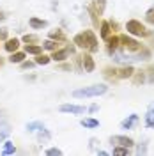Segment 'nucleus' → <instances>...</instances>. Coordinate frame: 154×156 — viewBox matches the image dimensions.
Returning a JSON list of instances; mask_svg holds the SVG:
<instances>
[{"instance_id": "a211bd4d", "label": "nucleus", "mask_w": 154, "mask_h": 156, "mask_svg": "<svg viewBox=\"0 0 154 156\" xmlns=\"http://www.w3.org/2000/svg\"><path fill=\"white\" fill-rule=\"evenodd\" d=\"M80 124L83 128H97L99 126V121H96V119H83Z\"/></svg>"}, {"instance_id": "aec40b11", "label": "nucleus", "mask_w": 154, "mask_h": 156, "mask_svg": "<svg viewBox=\"0 0 154 156\" xmlns=\"http://www.w3.org/2000/svg\"><path fill=\"white\" fill-rule=\"evenodd\" d=\"M133 75H135V78H133V83H135V85H138V83H144V82H145L144 71H135Z\"/></svg>"}, {"instance_id": "c9c22d12", "label": "nucleus", "mask_w": 154, "mask_h": 156, "mask_svg": "<svg viewBox=\"0 0 154 156\" xmlns=\"http://www.w3.org/2000/svg\"><path fill=\"white\" fill-rule=\"evenodd\" d=\"M89 112H97V105H92V107L89 108Z\"/></svg>"}, {"instance_id": "f257e3e1", "label": "nucleus", "mask_w": 154, "mask_h": 156, "mask_svg": "<svg viewBox=\"0 0 154 156\" xmlns=\"http://www.w3.org/2000/svg\"><path fill=\"white\" fill-rule=\"evenodd\" d=\"M75 44L80 46V48H89L90 51H97L96 36H94L90 30H85V32H82V34L75 36Z\"/></svg>"}, {"instance_id": "4468645a", "label": "nucleus", "mask_w": 154, "mask_h": 156, "mask_svg": "<svg viewBox=\"0 0 154 156\" xmlns=\"http://www.w3.org/2000/svg\"><path fill=\"white\" fill-rule=\"evenodd\" d=\"M29 23L32 29H43V27H46V21L44 20H37V18H30Z\"/></svg>"}, {"instance_id": "f03ea898", "label": "nucleus", "mask_w": 154, "mask_h": 156, "mask_svg": "<svg viewBox=\"0 0 154 156\" xmlns=\"http://www.w3.org/2000/svg\"><path fill=\"white\" fill-rule=\"evenodd\" d=\"M106 90H108L106 85H90V87H85V89L73 90V96L75 98H92V96H101V94H105Z\"/></svg>"}, {"instance_id": "412c9836", "label": "nucleus", "mask_w": 154, "mask_h": 156, "mask_svg": "<svg viewBox=\"0 0 154 156\" xmlns=\"http://www.w3.org/2000/svg\"><path fill=\"white\" fill-rule=\"evenodd\" d=\"M108 34H110V23L108 21H103L101 23V37L108 39Z\"/></svg>"}, {"instance_id": "473e14b6", "label": "nucleus", "mask_w": 154, "mask_h": 156, "mask_svg": "<svg viewBox=\"0 0 154 156\" xmlns=\"http://www.w3.org/2000/svg\"><path fill=\"white\" fill-rule=\"evenodd\" d=\"M34 62H21V68H32Z\"/></svg>"}, {"instance_id": "a878e982", "label": "nucleus", "mask_w": 154, "mask_h": 156, "mask_svg": "<svg viewBox=\"0 0 154 156\" xmlns=\"http://www.w3.org/2000/svg\"><path fill=\"white\" fill-rule=\"evenodd\" d=\"M48 62H50V57H46V55H39L36 58V64H48Z\"/></svg>"}, {"instance_id": "9d476101", "label": "nucleus", "mask_w": 154, "mask_h": 156, "mask_svg": "<svg viewBox=\"0 0 154 156\" xmlns=\"http://www.w3.org/2000/svg\"><path fill=\"white\" fill-rule=\"evenodd\" d=\"M145 126L147 128H154V107L149 108V112L145 114Z\"/></svg>"}, {"instance_id": "5701e85b", "label": "nucleus", "mask_w": 154, "mask_h": 156, "mask_svg": "<svg viewBox=\"0 0 154 156\" xmlns=\"http://www.w3.org/2000/svg\"><path fill=\"white\" fill-rule=\"evenodd\" d=\"M25 51H27V53H32V55H39V53H41V46L27 44V46H25Z\"/></svg>"}, {"instance_id": "423d86ee", "label": "nucleus", "mask_w": 154, "mask_h": 156, "mask_svg": "<svg viewBox=\"0 0 154 156\" xmlns=\"http://www.w3.org/2000/svg\"><path fill=\"white\" fill-rule=\"evenodd\" d=\"M60 112H66V114H83L85 108L80 107V105H60L58 107Z\"/></svg>"}, {"instance_id": "393cba45", "label": "nucleus", "mask_w": 154, "mask_h": 156, "mask_svg": "<svg viewBox=\"0 0 154 156\" xmlns=\"http://www.w3.org/2000/svg\"><path fill=\"white\" fill-rule=\"evenodd\" d=\"M46 50H57V43L55 41H51V39H48V41H44V44H43Z\"/></svg>"}, {"instance_id": "6e6552de", "label": "nucleus", "mask_w": 154, "mask_h": 156, "mask_svg": "<svg viewBox=\"0 0 154 156\" xmlns=\"http://www.w3.org/2000/svg\"><path fill=\"white\" fill-rule=\"evenodd\" d=\"M82 64H83L85 73L94 71V60H92V57H90V55H83V57H82Z\"/></svg>"}, {"instance_id": "39448f33", "label": "nucleus", "mask_w": 154, "mask_h": 156, "mask_svg": "<svg viewBox=\"0 0 154 156\" xmlns=\"http://www.w3.org/2000/svg\"><path fill=\"white\" fill-rule=\"evenodd\" d=\"M110 142L114 144V146H122V147H131L133 146V140L129 138V136H122V135H115L110 138Z\"/></svg>"}, {"instance_id": "2f4dec72", "label": "nucleus", "mask_w": 154, "mask_h": 156, "mask_svg": "<svg viewBox=\"0 0 154 156\" xmlns=\"http://www.w3.org/2000/svg\"><path fill=\"white\" fill-rule=\"evenodd\" d=\"M144 153H147V149H145V146H140L138 149H136V154H144Z\"/></svg>"}, {"instance_id": "cd10ccee", "label": "nucleus", "mask_w": 154, "mask_h": 156, "mask_svg": "<svg viewBox=\"0 0 154 156\" xmlns=\"http://www.w3.org/2000/svg\"><path fill=\"white\" fill-rule=\"evenodd\" d=\"M46 154H48V156L62 154V151H60V149H57V147H51V149H48V151H46Z\"/></svg>"}, {"instance_id": "f8f14e48", "label": "nucleus", "mask_w": 154, "mask_h": 156, "mask_svg": "<svg viewBox=\"0 0 154 156\" xmlns=\"http://www.w3.org/2000/svg\"><path fill=\"white\" fill-rule=\"evenodd\" d=\"M133 73H135V69L131 68V66L122 68L121 71H119V78H131V76H133Z\"/></svg>"}, {"instance_id": "0eeeda50", "label": "nucleus", "mask_w": 154, "mask_h": 156, "mask_svg": "<svg viewBox=\"0 0 154 156\" xmlns=\"http://www.w3.org/2000/svg\"><path fill=\"white\" fill-rule=\"evenodd\" d=\"M136 122H138V115H136V114H131L128 119H124V121L121 122V128H122V129H131V128H135Z\"/></svg>"}, {"instance_id": "b1692460", "label": "nucleus", "mask_w": 154, "mask_h": 156, "mask_svg": "<svg viewBox=\"0 0 154 156\" xmlns=\"http://www.w3.org/2000/svg\"><path fill=\"white\" fill-rule=\"evenodd\" d=\"M41 128H44L41 122H29V124H27V129H29V131H36V129H41Z\"/></svg>"}, {"instance_id": "c756f323", "label": "nucleus", "mask_w": 154, "mask_h": 156, "mask_svg": "<svg viewBox=\"0 0 154 156\" xmlns=\"http://www.w3.org/2000/svg\"><path fill=\"white\" fill-rule=\"evenodd\" d=\"M51 37L53 39H64V34H62V32H51Z\"/></svg>"}, {"instance_id": "e433bc0d", "label": "nucleus", "mask_w": 154, "mask_h": 156, "mask_svg": "<svg viewBox=\"0 0 154 156\" xmlns=\"http://www.w3.org/2000/svg\"><path fill=\"white\" fill-rule=\"evenodd\" d=\"M4 18H5V16H4V14H0V20H4Z\"/></svg>"}, {"instance_id": "bb28decb", "label": "nucleus", "mask_w": 154, "mask_h": 156, "mask_svg": "<svg viewBox=\"0 0 154 156\" xmlns=\"http://www.w3.org/2000/svg\"><path fill=\"white\" fill-rule=\"evenodd\" d=\"M145 20H147L149 23H154V9H149V11H147V14H145Z\"/></svg>"}, {"instance_id": "72a5a7b5", "label": "nucleus", "mask_w": 154, "mask_h": 156, "mask_svg": "<svg viewBox=\"0 0 154 156\" xmlns=\"http://www.w3.org/2000/svg\"><path fill=\"white\" fill-rule=\"evenodd\" d=\"M97 7L103 11V7H105V0H97Z\"/></svg>"}, {"instance_id": "9b49d317", "label": "nucleus", "mask_w": 154, "mask_h": 156, "mask_svg": "<svg viewBox=\"0 0 154 156\" xmlns=\"http://www.w3.org/2000/svg\"><path fill=\"white\" fill-rule=\"evenodd\" d=\"M119 43H121V39H119V37H115V36H114V37H110V39H108V51H110V53H114V51L117 50V46H119Z\"/></svg>"}, {"instance_id": "1a4fd4ad", "label": "nucleus", "mask_w": 154, "mask_h": 156, "mask_svg": "<svg viewBox=\"0 0 154 156\" xmlns=\"http://www.w3.org/2000/svg\"><path fill=\"white\" fill-rule=\"evenodd\" d=\"M53 60H57V62H62V60H66L68 58V50H55L53 51Z\"/></svg>"}, {"instance_id": "2eb2a0df", "label": "nucleus", "mask_w": 154, "mask_h": 156, "mask_svg": "<svg viewBox=\"0 0 154 156\" xmlns=\"http://www.w3.org/2000/svg\"><path fill=\"white\" fill-rule=\"evenodd\" d=\"M18 46H19V41H18V39H9V41L5 43V50H7V51H16V50H18Z\"/></svg>"}, {"instance_id": "7c9ffc66", "label": "nucleus", "mask_w": 154, "mask_h": 156, "mask_svg": "<svg viewBox=\"0 0 154 156\" xmlns=\"http://www.w3.org/2000/svg\"><path fill=\"white\" fill-rule=\"evenodd\" d=\"M149 82H151V83H154V68L149 69Z\"/></svg>"}, {"instance_id": "f3484780", "label": "nucleus", "mask_w": 154, "mask_h": 156, "mask_svg": "<svg viewBox=\"0 0 154 156\" xmlns=\"http://www.w3.org/2000/svg\"><path fill=\"white\" fill-rule=\"evenodd\" d=\"M9 135H11L9 126H7V124H0V142H4Z\"/></svg>"}, {"instance_id": "f704fd0d", "label": "nucleus", "mask_w": 154, "mask_h": 156, "mask_svg": "<svg viewBox=\"0 0 154 156\" xmlns=\"http://www.w3.org/2000/svg\"><path fill=\"white\" fill-rule=\"evenodd\" d=\"M5 37H7V32H5V29L0 30V39H5Z\"/></svg>"}, {"instance_id": "4c0bfd02", "label": "nucleus", "mask_w": 154, "mask_h": 156, "mask_svg": "<svg viewBox=\"0 0 154 156\" xmlns=\"http://www.w3.org/2000/svg\"><path fill=\"white\" fill-rule=\"evenodd\" d=\"M0 66H2V60H0Z\"/></svg>"}, {"instance_id": "dca6fc26", "label": "nucleus", "mask_w": 154, "mask_h": 156, "mask_svg": "<svg viewBox=\"0 0 154 156\" xmlns=\"http://www.w3.org/2000/svg\"><path fill=\"white\" fill-rule=\"evenodd\" d=\"M23 58H25V53L18 51V53H12V55L9 57V62H12V64H21Z\"/></svg>"}, {"instance_id": "c85d7f7f", "label": "nucleus", "mask_w": 154, "mask_h": 156, "mask_svg": "<svg viewBox=\"0 0 154 156\" xmlns=\"http://www.w3.org/2000/svg\"><path fill=\"white\" fill-rule=\"evenodd\" d=\"M23 41H25V43H36V41H37V36H25Z\"/></svg>"}, {"instance_id": "6ab92c4d", "label": "nucleus", "mask_w": 154, "mask_h": 156, "mask_svg": "<svg viewBox=\"0 0 154 156\" xmlns=\"http://www.w3.org/2000/svg\"><path fill=\"white\" fill-rule=\"evenodd\" d=\"M14 151H16V147L12 142H5V146L2 149V154H14Z\"/></svg>"}, {"instance_id": "ddd939ff", "label": "nucleus", "mask_w": 154, "mask_h": 156, "mask_svg": "<svg viewBox=\"0 0 154 156\" xmlns=\"http://www.w3.org/2000/svg\"><path fill=\"white\" fill-rule=\"evenodd\" d=\"M50 136H51V135H50V131L46 129V128H41V129H39V135H37L39 142H43V144H44V142H48Z\"/></svg>"}, {"instance_id": "7ed1b4c3", "label": "nucleus", "mask_w": 154, "mask_h": 156, "mask_svg": "<svg viewBox=\"0 0 154 156\" xmlns=\"http://www.w3.org/2000/svg\"><path fill=\"white\" fill-rule=\"evenodd\" d=\"M126 30H128V34H131V36H138V37H145V36H149L147 29H145L140 21H136V20H129V21L126 23Z\"/></svg>"}, {"instance_id": "4be33fe9", "label": "nucleus", "mask_w": 154, "mask_h": 156, "mask_svg": "<svg viewBox=\"0 0 154 156\" xmlns=\"http://www.w3.org/2000/svg\"><path fill=\"white\" fill-rule=\"evenodd\" d=\"M114 154L128 156V154H129V147H122V146H117V147H114Z\"/></svg>"}, {"instance_id": "20e7f679", "label": "nucleus", "mask_w": 154, "mask_h": 156, "mask_svg": "<svg viewBox=\"0 0 154 156\" xmlns=\"http://www.w3.org/2000/svg\"><path fill=\"white\" fill-rule=\"evenodd\" d=\"M121 39V43H122V48L129 53V51H140V48H142V44L138 43V41H135V39L128 37V36H122Z\"/></svg>"}]
</instances>
